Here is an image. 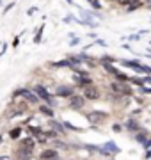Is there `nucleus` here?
<instances>
[{"label":"nucleus","instance_id":"28","mask_svg":"<svg viewBox=\"0 0 151 160\" xmlns=\"http://www.w3.org/2000/svg\"><path fill=\"white\" fill-rule=\"evenodd\" d=\"M148 4H151V0H148Z\"/></svg>","mask_w":151,"mask_h":160},{"label":"nucleus","instance_id":"13","mask_svg":"<svg viewBox=\"0 0 151 160\" xmlns=\"http://www.w3.org/2000/svg\"><path fill=\"white\" fill-rule=\"evenodd\" d=\"M20 146H22V148L30 149V151H34V148H36V139L32 137V135H29V137H25V139H22V141H20Z\"/></svg>","mask_w":151,"mask_h":160},{"label":"nucleus","instance_id":"20","mask_svg":"<svg viewBox=\"0 0 151 160\" xmlns=\"http://www.w3.org/2000/svg\"><path fill=\"white\" fill-rule=\"evenodd\" d=\"M43 135H45V137L46 139H57V137H61V135H59L57 132L55 130H48V132H43Z\"/></svg>","mask_w":151,"mask_h":160},{"label":"nucleus","instance_id":"25","mask_svg":"<svg viewBox=\"0 0 151 160\" xmlns=\"http://www.w3.org/2000/svg\"><path fill=\"white\" fill-rule=\"evenodd\" d=\"M2 141H4V137H2V135H0V144H2Z\"/></svg>","mask_w":151,"mask_h":160},{"label":"nucleus","instance_id":"4","mask_svg":"<svg viewBox=\"0 0 151 160\" xmlns=\"http://www.w3.org/2000/svg\"><path fill=\"white\" fill-rule=\"evenodd\" d=\"M105 119H109V114L103 112V110H91L87 114V121L93 123V125H100V123H103Z\"/></svg>","mask_w":151,"mask_h":160},{"label":"nucleus","instance_id":"22","mask_svg":"<svg viewBox=\"0 0 151 160\" xmlns=\"http://www.w3.org/2000/svg\"><path fill=\"white\" fill-rule=\"evenodd\" d=\"M53 144H55V148H59V149H70V146L66 142H62V141H59V139H55L53 141Z\"/></svg>","mask_w":151,"mask_h":160},{"label":"nucleus","instance_id":"3","mask_svg":"<svg viewBox=\"0 0 151 160\" xmlns=\"http://www.w3.org/2000/svg\"><path fill=\"white\" fill-rule=\"evenodd\" d=\"M27 112V103L22 102V103H12L11 107L7 109L6 112V119H11V118H16V116H22Z\"/></svg>","mask_w":151,"mask_h":160},{"label":"nucleus","instance_id":"31","mask_svg":"<svg viewBox=\"0 0 151 160\" xmlns=\"http://www.w3.org/2000/svg\"><path fill=\"white\" fill-rule=\"evenodd\" d=\"M55 160H59V158H55Z\"/></svg>","mask_w":151,"mask_h":160},{"label":"nucleus","instance_id":"5","mask_svg":"<svg viewBox=\"0 0 151 160\" xmlns=\"http://www.w3.org/2000/svg\"><path fill=\"white\" fill-rule=\"evenodd\" d=\"M82 96L85 98V100H91V102H96L100 96H101V92H100V89L96 86H93V84H89V86L84 87V94Z\"/></svg>","mask_w":151,"mask_h":160},{"label":"nucleus","instance_id":"19","mask_svg":"<svg viewBox=\"0 0 151 160\" xmlns=\"http://www.w3.org/2000/svg\"><path fill=\"white\" fill-rule=\"evenodd\" d=\"M27 133H30V135L36 139L37 135H41V133H43V130H41L39 126H27Z\"/></svg>","mask_w":151,"mask_h":160},{"label":"nucleus","instance_id":"26","mask_svg":"<svg viewBox=\"0 0 151 160\" xmlns=\"http://www.w3.org/2000/svg\"><path fill=\"white\" fill-rule=\"evenodd\" d=\"M110 2H123V0H110Z\"/></svg>","mask_w":151,"mask_h":160},{"label":"nucleus","instance_id":"9","mask_svg":"<svg viewBox=\"0 0 151 160\" xmlns=\"http://www.w3.org/2000/svg\"><path fill=\"white\" fill-rule=\"evenodd\" d=\"M14 158H16V160H30V158H32V151L27 149V148L18 146L16 151H14Z\"/></svg>","mask_w":151,"mask_h":160},{"label":"nucleus","instance_id":"27","mask_svg":"<svg viewBox=\"0 0 151 160\" xmlns=\"http://www.w3.org/2000/svg\"><path fill=\"white\" fill-rule=\"evenodd\" d=\"M68 2H70V4H71V2H73V0H68Z\"/></svg>","mask_w":151,"mask_h":160},{"label":"nucleus","instance_id":"10","mask_svg":"<svg viewBox=\"0 0 151 160\" xmlns=\"http://www.w3.org/2000/svg\"><path fill=\"white\" fill-rule=\"evenodd\" d=\"M39 158L41 160H55V158H59V151L57 149H53V148L43 149L41 155H39Z\"/></svg>","mask_w":151,"mask_h":160},{"label":"nucleus","instance_id":"1","mask_svg":"<svg viewBox=\"0 0 151 160\" xmlns=\"http://www.w3.org/2000/svg\"><path fill=\"white\" fill-rule=\"evenodd\" d=\"M32 91L36 92V96L39 98V100H43V102H45V105H48V107H55V100H53V96L43 86H36Z\"/></svg>","mask_w":151,"mask_h":160},{"label":"nucleus","instance_id":"24","mask_svg":"<svg viewBox=\"0 0 151 160\" xmlns=\"http://www.w3.org/2000/svg\"><path fill=\"white\" fill-rule=\"evenodd\" d=\"M112 130L114 132H121V125H117V123L116 125H112Z\"/></svg>","mask_w":151,"mask_h":160},{"label":"nucleus","instance_id":"7","mask_svg":"<svg viewBox=\"0 0 151 160\" xmlns=\"http://www.w3.org/2000/svg\"><path fill=\"white\" fill-rule=\"evenodd\" d=\"M70 100V109H73V110H82L84 109V105H85V98L84 96H80V94H73L71 98H68Z\"/></svg>","mask_w":151,"mask_h":160},{"label":"nucleus","instance_id":"14","mask_svg":"<svg viewBox=\"0 0 151 160\" xmlns=\"http://www.w3.org/2000/svg\"><path fill=\"white\" fill-rule=\"evenodd\" d=\"M103 148L107 149V151H109V153H110V155H117V153H119V151H121V149L117 148V144L114 142V141H107V142L103 144Z\"/></svg>","mask_w":151,"mask_h":160},{"label":"nucleus","instance_id":"8","mask_svg":"<svg viewBox=\"0 0 151 160\" xmlns=\"http://www.w3.org/2000/svg\"><path fill=\"white\" fill-rule=\"evenodd\" d=\"M75 94V89L71 86H59L55 89V96L57 98H71Z\"/></svg>","mask_w":151,"mask_h":160},{"label":"nucleus","instance_id":"12","mask_svg":"<svg viewBox=\"0 0 151 160\" xmlns=\"http://www.w3.org/2000/svg\"><path fill=\"white\" fill-rule=\"evenodd\" d=\"M124 128L130 132H140V123L137 119H134V118H130V119H126V123H124Z\"/></svg>","mask_w":151,"mask_h":160},{"label":"nucleus","instance_id":"21","mask_svg":"<svg viewBox=\"0 0 151 160\" xmlns=\"http://www.w3.org/2000/svg\"><path fill=\"white\" fill-rule=\"evenodd\" d=\"M62 125H64V128H66V130H71V132H82V128H78V126H75V125H71V123H68V121H64Z\"/></svg>","mask_w":151,"mask_h":160},{"label":"nucleus","instance_id":"16","mask_svg":"<svg viewBox=\"0 0 151 160\" xmlns=\"http://www.w3.org/2000/svg\"><path fill=\"white\" fill-rule=\"evenodd\" d=\"M20 135H22V126H14L9 130V139H12V141H18Z\"/></svg>","mask_w":151,"mask_h":160},{"label":"nucleus","instance_id":"30","mask_svg":"<svg viewBox=\"0 0 151 160\" xmlns=\"http://www.w3.org/2000/svg\"><path fill=\"white\" fill-rule=\"evenodd\" d=\"M0 6H2V0H0Z\"/></svg>","mask_w":151,"mask_h":160},{"label":"nucleus","instance_id":"17","mask_svg":"<svg viewBox=\"0 0 151 160\" xmlns=\"http://www.w3.org/2000/svg\"><path fill=\"white\" fill-rule=\"evenodd\" d=\"M148 139H149V133H148V132H137V133H135V141L140 142V144H144Z\"/></svg>","mask_w":151,"mask_h":160},{"label":"nucleus","instance_id":"23","mask_svg":"<svg viewBox=\"0 0 151 160\" xmlns=\"http://www.w3.org/2000/svg\"><path fill=\"white\" fill-rule=\"evenodd\" d=\"M142 148H144L146 151H148V149H151V139H148V141H146V142L142 144Z\"/></svg>","mask_w":151,"mask_h":160},{"label":"nucleus","instance_id":"2","mask_svg":"<svg viewBox=\"0 0 151 160\" xmlns=\"http://www.w3.org/2000/svg\"><path fill=\"white\" fill-rule=\"evenodd\" d=\"M18 96L25 98V102H29L30 105H37V103L41 102L39 98L36 96V92L34 91H29V89H18V91L12 92V98H18Z\"/></svg>","mask_w":151,"mask_h":160},{"label":"nucleus","instance_id":"29","mask_svg":"<svg viewBox=\"0 0 151 160\" xmlns=\"http://www.w3.org/2000/svg\"><path fill=\"white\" fill-rule=\"evenodd\" d=\"M148 7H149V9H151V4H149V6H148Z\"/></svg>","mask_w":151,"mask_h":160},{"label":"nucleus","instance_id":"18","mask_svg":"<svg viewBox=\"0 0 151 160\" xmlns=\"http://www.w3.org/2000/svg\"><path fill=\"white\" fill-rule=\"evenodd\" d=\"M39 112L43 116H48L50 119L53 118V110H52V107H48V105H39Z\"/></svg>","mask_w":151,"mask_h":160},{"label":"nucleus","instance_id":"11","mask_svg":"<svg viewBox=\"0 0 151 160\" xmlns=\"http://www.w3.org/2000/svg\"><path fill=\"white\" fill-rule=\"evenodd\" d=\"M48 125L52 126V130H55L59 135H61V137H62V135H66V128H64L62 123H59V121H55V119L52 118V119H48Z\"/></svg>","mask_w":151,"mask_h":160},{"label":"nucleus","instance_id":"32","mask_svg":"<svg viewBox=\"0 0 151 160\" xmlns=\"http://www.w3.org/2000/svg\"><path fill=\"white\" fill-rule=\"evenodd\" d=\"M2 160H4V158H2Z\"/></svg>","mask_w":151,"mask_h":160},{"label":"nucleus","instance_id":"6","mask_svg":"<svg viewBox=\"0 0 151 160\" xmlns=\"http://www.w3.org/2000/svg\"><path fill=\"white\" fill-rule=\"evenodd\" d=\"M110 89L114 92H117V94H123V96H130L132 94V89H130V86H126V82H112Z\"/></svg>","mask_w":151,"mask_h":160},{"label":"nucleus","instance_id":"15","mask_svg":"<svg viewBox=\"0 0 151 160\" xmlns=\"http://www.w3.org/2000/svg\"><path fill=\"white\" fill-rule=\"evenodd\" d=\"M121 64L126 66V68H132V69H135V71L142 73V64H139L137 61H121Z\"/></svg>","mask_w":151,"mask_h":160}]
</instances>
